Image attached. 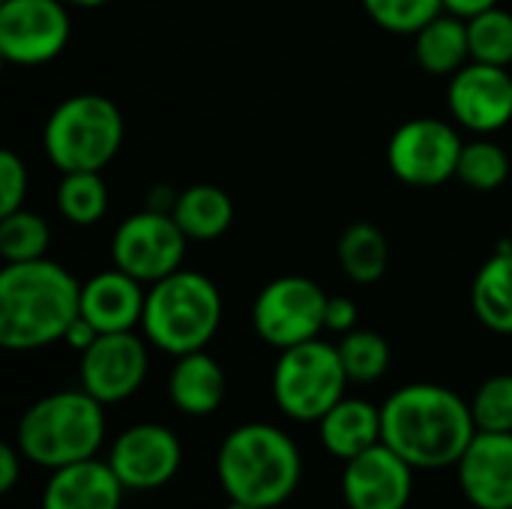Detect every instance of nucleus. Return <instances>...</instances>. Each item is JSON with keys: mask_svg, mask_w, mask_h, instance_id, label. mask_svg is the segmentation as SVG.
Instances as JSON below:
<instances>
[{"mask_svg": "<svg viewBox=\"0 0 512 509\" xmlns=\"http://www.w3.org/2000/svg\"><path fill=\"white\" fill-rule=\"evenodd\" d=\"M384 444L417 471L456 468L477 435L471 402L441 384H408L381 405Z\"/></svg>", "mask_w": 512, "mask_h": 509, "instance_id": "obj_1", "label": "nucleus"}, {"mask_svg": "<svg viewBox=\"0 0 512 509\" xmlns=\"http://www.w3.org/2000/svg\"><path fill=\"white\" fill-rule=\"evenodd\" d=\"M81 315V282L57 261H21L0 270V345L39 351L63 342Z\"/></svg>", "mask_w": 512, "mask_h": 509, "instance_id": "obj_2", "label": "nucleus"}, {"mask_svg": "<svg viewBox=\"0 0 512 509\" xmlns=\"http://www.w3.org/2000/svg\"><path fill=\"white\" fill-rule=\"evenodd\" d=\"M216 480L228 501L276 509L297 495L303 456L285 429L270 423H243L219 444Z\"/></svg>", "mask_w": 512, "mask_h": 509, "instance_id": "obj_3", "label": "nucleus"}, {"mask_svg": "<svg viewBox=\"0 0 512 509\" xmlns=\"http://www.w3.org/2000/svg\"><path fill=\"white\" fill-rule=\"evenodd\" d=\"M105 444V405L87 390H60L36 399L15 426L21 456L45 471L96 459Z\"/></svg>", "mask_w": 512, "mask_h": 509, "instance_id": "obj_4", "label": "nucleus"}, {"mask_svg": "<svg viewBox=\"0 0 512 509\" xmlns=\"http://www.w3.org/2000/svg\"><path fill=\"white\" fill-rule=\"evenodd\" d=\"M222 324V294L219 288L195 270H177L147 288L144 303V339L171 354L183 357L204 351Z\"/></svg>", "mask_w": 512, "mask_h": 509, "instance_id": "obj_5", "label": "nucleus"}, {"mask_svg": "<svg viewBox=\"0 0 512 509\" xmlns=\"http://www.w3.org/2000/svg\"><path fill=\"white\" fill-rule=\"evenodd\" d=\"M123 111L99 93L63 99L45 120L42 147L51 165L69 171H102L123 147Z\"/></svg>", "mask_w": 512, "mask_h": 509, "instance_id": "obj_6", "label": "nucleus"}, {"mask_svg": "<svg viewBox=\"0 0 512 509\" xmlns=\"http://www.w3.org/2000/svg\"><path fill=\"white\" fill-rule=\"evenodd\" d=\"M348 375L339 357V348L318 339L279 351L273 366V402L276 408L297 423H318L333 405L345 399Z\"/></svg>", "mask_w": 512, "mask_h": 509, "instance_id": "obj_7", "label": "nucleus"}, {"mask_svg": "<svg viewBox=\"0 0 512 509\" xmlns=\"http://www.w3.org/2000/svg\"><path fill=\"white\" fill-rule=\"evenodd\" d=\"M327 294L306 276H279L267 282L252 303V327L261 342L285 351L324 333Z\"/></svg>", "mask_w": 512, "mask_h": 509, "instance_id": "obj_8", "label": "nucleus"}, {"mask_svg": "<svg viewBox=\"0 0 512 509\" xmlns=\"http://www.w3.org/2000/svg\"><path fill=\"white\" fill-rule=\"evenodd\" d=\"M189 237L171 213L144 207L126 216L111 240V261L144 285H153L183 267Z\"/></svg>", "mask_w": 512, "mask_h": 509, "instance_id": "obj_9", "label": "nucleus"}, {"mask_svg": "<svg viewBox=\"0 0 512 509\" xmlns=\"http://www.w3.org/2000/svg\"><path fill=\"white\" fill-rule=\"evenodd\" d=\"M459 132L438 117H414L402 123L387 147L390 171L417 189L441 186L456 177V165L462 156Z\"/></svg>", "mask_w": 512, "mask_h": 509, "instance_id": "obj_10", "label": "nucleus"}, {"mask_svg": "<svg viewBox=\"0 0 512 509\" xmlns=\"http://www.w3.org/2000/svg\"><path fill=\"white\" fill-rule=\"evenodd\" d=\"M66 0H0V54L15 66H42L69 45Z\"/></svg>", "mask_w": 512, "mask_h": 509, "instance_id": "obj_11", "label": "nucleus"}, {"mask_svg": "<svg viewBox=\"0 0 512 509\" xmlns=\"http://www.w3.org/2000/svg\"><path fill=\"white\" fill-rule=\"evenodd\" d=\"M108 465L126 492H153L177 477L183 465V447L168 426L135 423L114 438Z\"/></svg>", "mask_w": 512, "mask_h": 509, "instance_id": "obj_12", "label": "nucleus"}, {"mask_svg": "<svg viewBox=\"0 0 512 509\" xmlns=\"http://www.w3.org/2000/svg\"><path fill=\"white\" fill-rule=\"evenodd\" d=\"M150 369V354L135 330L99 333V339L81 354V390H87L102 405H117L132 399Z\"/></svg>", "mask_w": 512, "mask_h": 509, "instance_id": "obj_13", "label": "nucleus"}, {"mask_svg": "<svg viewBox=\"0 0 512 509\" xmlns=\"http://www.w3.org/2000/svg\"><path fill=\"white\" fill-rule=\"evenodd\" d=\"M414 465L384 441L345 462L342 501L348 509H408L414 495Z\"/></svg>", "mask_w": 512, "mask_h": 509, "instance_id": "obj_14", "label": "nucleus"}, {"mask_svg": "<svg viewBox=\"0 0 512 509\" xmlns=\"http://www.w3.org/2000/svg\"><path fill=\"white\" fill-rule=\"evenodd\" d=\"M447 105L456 123L492 135L512 120V75L507 66L471 60L450 78Z\"/></svg>", "mask_w": 512, "mask_h": 509, "instance_id": "obj_15", "label": "nucleus"}, {"mask_svg": "<svg viewBox=\"0 0 512 509\" xmlns=\"http://www.w3.org/2000/svg\"><path fill=\"white\" fill-rule=\"evenodd\" d=\"M456 477L474 509H512V432H477Z\"/></svg>", "mask_w": 512, "mask_h": 509, "instance_id": "obj_16", "label": "nucleus"}, {"mask_svg": "<svg viewBox=\"0 0 512 509\" xmlns=\"http://www.w3.org/2000/svg\"><path fill=\"white\" fill-rule=\"evenodd\" d=\"M147 291L144 282L123 273L120 267L102 270L81 285V315L99 333L135 330L144 318Z\"/></svg>", "mask_w": 512, "mask_h": 509, "instance_id": "obj_17", "label": "nucleus"}, {"mask_svg": "<svg viewBox=\"0 0 512 509\" xmlns=\"http://www.w3.org/2000/svg\"><path fill=\"white\" fill-rule=\"evenodd\" d=\"M123 492L108 459H84L51 471L39 509H120Z\"/></svg>", "mask_w": 512, "mask_h": 509, "instance_id": "obj_18", "label": "nucleus"}, {"mask_svg": "<svg viewBox=\"0 0 512 509\" xmlns=\"http://www.w3.org/2000/svg\"><path fill=\"white\" fill-rule=\"evenodd\" d=\"M228 393L225 369L204 351H192L174 357V369L168 375V399L186 417H210L222 408Z\"/></svg>", "mask_w": 512, "mask_h": 509, "instance_id": "obj_19", "label": "nucleus"}, {"mask_svg": "<svg viewBox=\"0 0 512 509\" xmlns=\"http://www.w3.org/2000/svg\"><path fill=\"white\" fill-rule=\"evenodd\" d=\"M318 438L333 459L348 462L384 441L381 408L366 399L345 396L318 420Z\"/></svg>", "mask_w": 512, "mask_h": 509, "instance_id": "obj_20", "label": "nucleus"}, {"mask_svg": "<svg viewBox=\"0 0 512 509\" xmlns=\"http://www.w3.org/2000/svg\"><path fill=\"white\" fill-rule=\"evenodd\" d=\"M471 309L486 330L512 336V240H501L498 252L474 276Z\"/></svg>", "mask_w": 512, "mask_h": 509, "instance_id": "obj_21", "label": "nucleus"}, {"mask_svg": "<svg viewBox=\"0 0 512 509\" xmlns=\"http://www.w3.org/2000/svg\"><path fill=\"white\" fill-rule=\"evenodd\" d=\"M414 54L426 72L456 75L471 60L468 21L453 12H441L423 30L414 33Z\"/></svg>", "mask_w": 512, "mask_h": 509, "instance_id": "obj_22", "label": "nucleus"}, {"mask_svg": "<svg viewBox=\"0 0 512 509\" xmlns=\"http://www.w3.org/2000/svg\"><path fill=\"white\" fill-rule=\"evenodd\" d=\"M171 216L189 240H216L234 222V201L213 183H195L177 192Z\"/></svg>", "mask_w": 512, "mask_h": 509, "instance_id": "obj_23", "label": "nucleus"}, {"mask_svg": "<svg viewBox=\"0 0 512 509\" xmlns=\"http://www.w3.org/2000/svg\"><path fill=\"white\" fill-rule=\"evenodd\" d=\"M339 264L354 285H375L390 264V243L372 222H354L339 237Z\"/></svg>", "mask_w": 512, "mask_h": 509, "instance_id": "obj_24", "label": "nucleus"}, {"mask_svg": "<svg viewBox=\"0 0 512 509\" xmlns=\"http://www.w3.org/2000/svg\"><path fill=\"white\" fill-rule=\"evenodd\" d=\"M57 210L78 228L96 225L108 213V186L99 171H69L57 186Z\"/></svg>", "mask_w": 512, "mask_h": 509, "instance_id": "obj_25", "label": "nucleus"}, {"mask_svg": "<svg viewBox=\"0 0 512 509\" xmlns=\"http://www.w3.org/2000/svg\"><path fill=\"white\" fill-rule=\"evenodd\" d=\"M339 357L351 384H375L390 369V342L375 330H351L339 336Z\"/></svg>", "mask_w": 512, "mask_h": 509, "instance_id": "obj_26", "label": "nucleus"}, {"mask_svg": "<svg viewBox=\"0 0 512 509\" xmlns=\"http://www.w3.org/2000/svg\"><path fill=\"white\" fill-rule=\"evenodd\" d=\"M51 246L48 222L33 210H15L0 216V258L6 264L39 261Z\"/></svg>", "mask_w": 512, "mask_h": 509, "instance_id": "obj_27", "label": "nucleus"}, {"mask_svg": "<svg viewBox=\"0 0 512 509\" xmlns=\"http://www.w3.org/2000/svg\"><path fill=\"white\" fill-rule=\"evenodd\" d=\"M456 177L477 192H492L498 186L507 183L510 177V156L501 144L489 141V138H477L468 141L462 147L459 165H456Z\"/></svg>", "mask_w": 512, "mask_h": 509, "instance_id": "obj_28", "label": "nucleus"}, {"mask_svg": "<svg viewBox=\"0 0 512 509\" xmlns=\"http://www.w3.org/2000/svg\"><path fill=\"white\" fill-rule=\"evenodd\" d=\"M471 60L510 66L512 63V12L492 6L474 18H468Z\"/></svg>", "mask_w": 512, "mask_h": 509, "instance_id": "obj_29", "label": "nucleus"}, {"mask_svg": "<svg viewBox=\"0 0 512 509\" xmlns=\"http://www.w3.org/2000/svg\"><path fill=\"white\" fill-rule=\"evenodd\" d=\"M363 9L387 33L414 36L444 12V0H363Z\"/></svg>", "mask_w": 512, "mask_h": 509, "instance_id": "obj_30", "label": "nucleus"}, {"mask_svg": "<svg viewBox=\"0 0 512 509\" xmlns=\"http://www.w3.org/2000/svg\"><path fill=\"white\" fill-rule=\"evenodd\" d=\"M471 414L477 432H512V375L486 378L471 399Z\"/></svg>", "mask_w": 512, "mask_h": 509, "instance_id": "obj_31", "label": "nucleus"}, {"mask_svg": "<svg viewBox=\"0 0 512 509\" xmlns=\"http://www.w3.org/2000/svg\"><path fill=\"white\" fill-rule=\"evenodd\" d=\"M27 186H30V177H27L24 159L15 150H3L0 153V216L24 207Z\"/></svg>", "mask_w": 512, "mask_h": 509, "instance_id": "obj_32", "label": "nucleus"}, {"mask_svg": "<svg viewBox=\"0 0 512 509\" xmlns=\"http://www.w3.org/2000/svg\"><path fill=\"white\" fill-rule=\"evenodd\" d=\"M357 318H360V309L351 297H330L327 312H324V330L345 336V333L357 330Z\"/></svg>", "mask_w": 512, "mask_h": 509, "instance_id": "obj_33", "label": "nucleus"}, {"mask_svg": "<svg viewBox=\"0 0 512 509\" xmlns=\"http://www.w3.org/2000/svg\"><path fill=\"white\" fill-rule=\"evenodd\" d=\"M24 456L15 444H0V492L9 495L18 480H21V468H24Z\"/></svg>", "mask_w": 512, "mask_h": 509, "instance_id": "obj_34", "label": "nucleus"}, {"mask_svg": "<svg viewBox=\"0 0 512 509\" xmlns=\"http://www.w3.org/2000/svg\"><path fill=\"white\" fill-rule=\"evenodd\" d=\"M96 339H99V330H96L84 315H78V318L72 321V327L66 330V336H63V342H66L72 351H78V354H84Z\"/></svg>", "mask_w": 512, "mask_h": 509, "instance_id": "obj_35", "label": "nucleus"}, {"mask_svg": "<svg viewBox=\"0 0 512 509\" xmlns=\"http://www.w3.org/2000/svg\"><path fill=\"white\" fill-rule=\"evenodd\" d=\"M501 0H444V12H453V15H459V18H474V15H480V12H486V9H492V6H498Z\"/></svg>", "mask_w": 512, "mask_h": 509, "instance_id": "obj_36", "label": "nucleus"}, {"mask_svg": "<svg viewBox=\"0 0 512 509\" xmlns=\"http://www.w3.org/2000/svg\"><path fill=\"white\" fill-rule=\"evenodd\" d=\"M69 6H78V9H96V6H102V3H108V0H66Z\"/></svg>", "mask_w": 512, "mask_h": 509, "instance_id": "obj_37", "label": "nucleus"}, {"mask_svg": "<svg viewBox=\"0 0 512 509\" xmlns=\"http://www.w3.org/2000/svg\"><path fill=\"white\" fill-rule=\"evenodd\" d=\"M225 509H261V507H252V504H243V501H228Z\"/></svg>", "mask_w": 512, "mask_h": 509, "instance_id": "obj_38", "label": "nucleus"}, {"mask_svg": "<svg viewBox=\"0 0 512 509\" xmlns=\"http://www.w3.org/2000/svg\"><path fill=\"white\" fill-rule=\"evenodd\" d=\"M510 240H512V237H510Z\"/></svg>", "mask_w": 512, "mask_h": 509, "instance_id": "obj_39", "label": "nucleus"}]
</instances>
